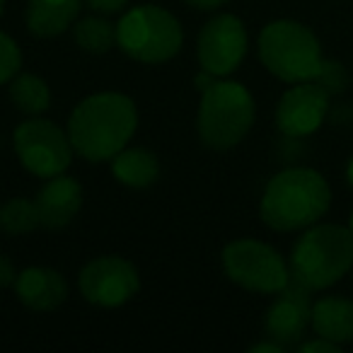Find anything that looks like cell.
I'll use <instances>...</instances> for the list:
<instances>
[{"label":"cell","instance_id":"5","mask_svg":"<svg viewBox=\"0 0 353 353\" xmlns=\"http://www.w3.org/2000/svg\"><path fill=\"white\" fill-rule=\"evenodd\" d=\"M259 63L285 85L317 80L324 65L319 37L305 22L281 17L261 27L256 37Z\"/></svg>","mask_w":353,"mask_h":353},{"label":"cell","instance_id":"12","mask_svg":"<svg viewBox=\"0 0 353 353\" xmlns=\"http://www.w3.org/2000/svg\"><path fill=\"white\" fill-rule=\"evenodd\" d=\"M312 319L310 290L290 281L283 290L274 295L264 314V332L281 346H298Z\"/></svg>","mask_w":353,"mask_h":353},{"label":"cell","instance_id":"15","mask_svg":"<svg viewBox=\"0 0 353 353\" xmlns=\"http://www.w3.org/2000/svg\"><path fill=\"white\" fill-rule=\"evenodd\" d=\"M83 0H27L25 25L37 39H54L73 30L83 12Z\"/></svg>","mask_w":353,"mask_h":353},{"label":"cell","instance_id":"3","mask_svg":"<svg viewBox=\"0 0 353 353\" xmlns=\"http://www.w3.org/2000/svg\"><path fill=\"white\" fill-rule=\"evenodd\" d=\"M290 281L310 293L329 290L353 269V235L339 223H314L305 228L290 247Z\"/></svg>","mask_w":353,"mask_h":353},{"label":"cell","instance_id":"13","mask_svg":"<svg viewBox=\"0 0 353 353\" xmlns=\"http://www.w3.org/2000/svg\"><path fill=\"white\" fill-rule=\"evenodd\" d=\"M83 184L68 172L44 179L39 192L34 194L37 211L41 218V228L46 230H63L78 218L83 208Z\"/></svg>","mask_w":353,"mask_h":353},{"label":"cell","instance_id":"17","mask_svg":"<svg viewBox=\"0 0 353 353\" xmlns=\"http://www.w3.org/2000/svg\"><path fill=\"white\" fill-rule=\"evenodd\" d=\"M109 170L121 187L136 192L152 187L160 179V160L155 152L150 148L131 145V143L109 160Z\"/></svg>","mask_w":353,"mask_h":353},{"label":"cell","instance_id":"14","mask_svg":"<svg viewBox=\"0 0 353 353\" xmlns=\"http://www.w3.org/2000/svg\"><path fill=\"white\" fill-rule=\"evenodd\" d=\"M12 290L27 310L39 314L59 310L70 295L68 279L51 266H27V269H22L17 274Z\"/></svg>","mask_w":353,"mask_h":353},{"label":"cell","instance_id":"8","mask_svg":"<svg viewBox=\"0 0 353 353\" xmlns=\"http://www.w3.org/2000/svg\"><path fill=\"white\" fill-rule=\"evenodd\" d=\"M12 150L20 165L37 179L63 174L73 165V143L68 131L56 121L41 117H27L12 131Z\"/></svg>","mask_w":353,"mask_h":353},{"label":"cell","instance_id":"11","mask_svg":"<svg viewBox=\"0 0 353 353\" xmlns=\"http://www.w3.org/2000/svg\"><path fill=\"white\" fill-rule=\"evenodd\" d=\"M332 109V94L317 80L293 83L279 97L274 112L276 128L285 138H307L324 126Z\"/></svg>","mask_w":353,"mask_h":353},{"label":"cell","instance_id":"4","mask_svg":"<svg viewBox=\"0 0 353 353\" xmlns=\"http://www.w3.org/2000/svg\"><path fill=\"white\" fill-rule=\"evenodd\" d=\"M256 121V102L250 88L232 78H216L201 92L196 112L199 138L211 150L237 148Z\"/></svg>","mask_w":353,"mask_h":353},{"label":"cell","instance_id":"28","mask_svg":"<svg viewBox=\"0 0 353 353\" xmlns=\"http://www.w3.org/2000/svg\"><path fill=\"white\" fill-rule=\"evenodd\" d=\"M343 176H346V184H348V187H351V192H353V155L348 157L346 170H343Z\"/></svg>","mask_w":353,"mask_h":353},{"label":"cell","instance_id":"27","mask_svg":"<svg viewBox=\"0 0 353 353\" xmlns=\"http://www.w3.org/2000/svg\"><path fill=\"white\" fill-rule=\"evenodd\" d=\"M285 346H281L279 341H274V339H269L266 336V341H259V343H252L247 351L250 353H281Z\"/></svg>","mask_w":353,"mask_h":353},{"label":"cell","instance_id":"2","mask_svg":"<svg viewBox=\"0 0 353 353\" xmlns=\"http://www.w3.org/2000/svg\"><path fill=\"white\" fill-rule=\"evenodd\" d=\"M332 208V187L314 167L295 165L276 172L259 199V218L274 232H303Z\"/></svg>","mask_w":353,"mask_h":353},{"label":"cell","instance_id":"20","mask_svg":"<svg viewBox=\"0 0 353 353\" xmlns=\"http://www.w3.org/2000/svg\"><path fill=\"white\" fill-rule=\"evenodd\" d=\"M41 228V218L37 211L34 199L27 196H15L8 199L0 206V232L10 237H25Z\"/></svg>","mask_w":353,"mask_h":353},{"label":"cell","instance_id":"22","mask_svg":"<svg viewBox=\"0 0 353 353\" xmlns=\"http://www.w3.org/2000/svg\"><path fill=\"white\" fill-rule=\"evenodd\" d=\"M317 83L319 85H324V88L329 90V94H334V92H343V90L348 88V73H346V68H343L339 61H327L324 59V65H322V70H319V75H317Z\"/></svg>","mask_w":353,"mask_h":353},{"label":"cell","instance_id":"16","mask_svg":"<svg viewBox=\"0 0 353 353\" xmlns=\"http://www.w3.org/2000/svg\"><path fill=\"white\" fill-rule=\"evenodd\" d=\"M310 329L317 336L346 346L353 341V300L346 295H322L312 303Z\"/></svg>","mask_w":353,"mask_h":353},{"label":"cell","instance_id":"19","mask_svg":"<svg viewBox=\"0 0 353 353\" xmlns=\"http://www.w3.org/2000/svg\"><path fill=\"white\" fill-rule=\"evenodd\" d=\"M73 39L78 49L92 56L109 54L117 46V22H112L107 15L90 12L88 17H78L73 25Z\"/></svg>","mask_w":353,"mask_h":353},{"label":"cell","instance_id":"18","mask_svg":"<svg viewBox=\"0 0 353 353\" xmlns=\"http://www.w3.org/2000/svg\"><path fill=\"white\" fill-rule=\"evenodd\" d=\"M8 94L17 112L25 117H41L51 107V88L41 75L37 73H17L8 83Z\"/></svg>","mask_w":353,"mask_h":353},{"label":"cell","instance_id":"24","mask_svg":"<svg viewBox=\"0 0 353 353\" xmlns=\"http://www.w3.org/2000/svg\"><path fill=\"white\" fill-rule=\"evenodd\" d=\"M298 351L300 353H339L341 351V346L334 341H329V339H322L314 334V339H307V341H300L298 343Z\"/></svg>","mask_w":353,"mask_h":353},{"label":"cell","instance_id":"30","mask_svg":"<svg viewBox=\"0 0 353 353\" xmlns=\"http://www.w3.org/2000/svg\"><path fill=\"white\" fill-rule=\"evenodd\" d=\"M3 12H6V0H0V17H3Z\"/></svg>","mask_w":353,"mask_h":353},{"label":"cell","instance_id":"26","mask_svg":"<svg viewBox=\"0 0 353 353\" xmlns=\"http://www.w3.org/2000/svg\"><path fill=\"white\" fill-rule=\"evenodd\" d=\"M184 3L199 12H218L221 8H225L230 0H184Z\"/></svg>","mask_w":353,"mask_h":353},{"label":"cell","instance_id":"6","mask_svg":"<svg viewBox=\"0 0 353 353\" xmlns=\"http://www.w3.org/2000/svg\"><path fill=\"white\" fill-rule=\"evenodd\" d=\"M184 46V27L172 10L141 3L117 20V49L143 65H162L176 59Z\"/></svg>","mask_w":353,"mask_h":353},{"label":"cell","instance_id":"25","mask_svg":"<svg viewBox=\"0 0 353 353\" xmlns=\"http://www.w3.org/2000/svg\"><path fill=\"white\" fill-rule=\"evenodd\" d=\"M17 266L12 264V259L8 254H0V288H12L17 279Z\"/></svg>","mask_w":353,"mask_h":353},{"label":"cell","instance_id":"1","mask_svg":"<svg viewBox=\"0 0 353 353\" xmlns=\"http://www.w3.org/2000/svg\"><path fill=\"white\" fill-rule=\"evenodd\" d=\"M65 131L75 155L92 165H104L133 141L138 131V107L126 92H92L70 109Z\"/></svg>","mask_w":353,"mask_h":353},{"label":"cell","instance_id":"21","mask_svg":"<svg viewBox=\"0 0 353 353\" xmlns=\"http://www.w3.org/2000/svg\"><path fill=\"white\" fill-rule=\"evenodd\" d=\"M22 70V49L8 32L0 30V85H8Z\"/></svg>","mask_w":353,"mask_h":353},{"label":"cell","instance_id":"10","mask_svg":"<svg viewBox=\"0 0 353 353\" xmlns=\"http://www.w3.org/2000/svg\"><path fill=\"white\" fill-rule=\"evenodd\" d=\"M78 290L85 303L114 310L131 303L141 290L136 264L121 254H102L90 259L78 274Z\"/></svg>","mask_w":353,"mask_h":353},{"label":"cell","instance_id":"7","mask_svg":"<svg viewBox=\"0 0 353 353\" xmlns=\"http://www.w3.org/2000/svg\"><path fill=\"white\" fill-rule=\"evenodd\" d=\"M223 274L237 288L259 295H276L290 283L288 259L274 245L256 237H240L223 247Z\"/></svg>","mask_w":353,"mask_h":353},{"label":"cell","instance_id":"23","mask_svg":"<svg viewBox=\"0 0 353 353\" xmlns=\"http://www.w3.org/2000/svg\"><path fill=\"white\" fill-rule=\"evenodd\" d=\"M83 3L90 12H97V15H107V17L121 15L131 6V0H83Z\"/></svg>","mask_w":353,"mask_h":353},{"label":"cell","instance_id":"29","mask_svg":"<svg viewBox=\"0 0 353 353\" xmlns=\"http://www.w3.org/2000/svg\"><path fill=\"white\" fill-rule=\"evenodd\" d=\"M346 228L351 230V235H353V208H351V213H348V223H346Z\"/></svg>","mask_w":353,"mask_h":353},{"label":"cell","instance_id":"9","mask_svg":"<svg viewBox=\"0 0 353 353\" xmlns=\"http://www.w3.org/2000/svg\"><path fill=\"white\" fill-rule=\"evenodd\" d=\"M250 54V32L235 12H216L196 37V59L213 78H232Z\"/></svg>","mask_w":353,"mask_h":353}]
</instances>
